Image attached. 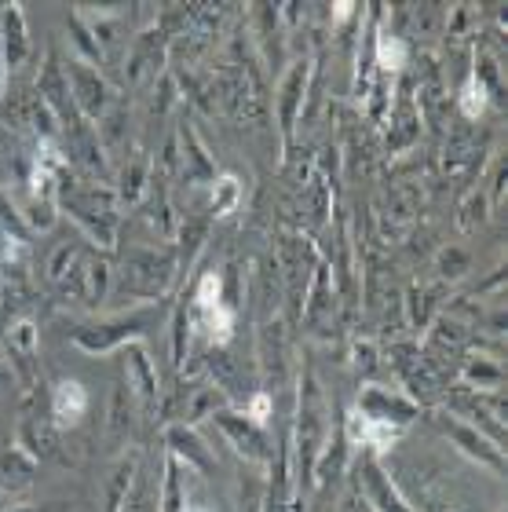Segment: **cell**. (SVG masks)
Masks as SVG:
<instances>
[{
	"label": "cell",
	"mask_w": 508,
	"mask_h": 512,
	"mask_svg": "<svg viewBox=\"0 0 508 512\" xmlns=\"http://www.w3.org/2000/svg\"><path fill=\"white\" fill-rule=\"evenodd\" d=\"M172 271H176V260L169 253H150V249H136V253L128 256L125 264V286L128 293H136V297H161L165 286L172 282Z\"/></svg>",
	"instance_id": "5b68a950"
},
{
	"label": "cell",
	"mask_w": 508,
	"mask_h": 512,
	"mask_svg": "<svg viewBox=\"0 0 508 512\" xmlns=\"http://www.w3.org/2000/svg\"><path fill=\"white\" fill-rule=\"evenodd\" d=\"M242 191H238V180L234 176H216V187H212V216H227L238 205Z\"/></svg>",
	"instance_id": "83f0119b"
},
{
	"label": "cell",
	"mask_w": 508,
	"mask_h": 512,
	"mask_svg": "<svg viewBox=\"0 0 508 512\" xmlns=\"http://www.w3.org/2000/svg\"><path fill=\"white\" fill-rule=\"evenodd\" d=\"M121 512H154V494L147 491V480H143V476H136L128 498L121 502Z\"/></svg>",
	"instance_id": "4dcf8cb0"
},
{
	"label": "cell",
	"mask_w": 508,
	"mask_h": 512,
	"mask_svg": "<svg viewBox=\"0 0 508 512\" xmlns=\"http://www.w3.org/2000/svg\"><path fill=\"white\" fill-rule=\"evenodd\" d=\"M355 476H359V487H362V494H366V509L370 512H413V505L395 491L392 476H388V469L381 465L377 454H366V450H362L359 465H355Z\"/></svg>",
	"instance_id": "8992f818"
},
{
	"label": "cell",
	"mask_w": 508,
	"mask_h": 512,
	"mask_svg": "<svg viewBox=\"0 0 508 512\" xmlns=\"http://www.w3.org/2000/svg\"><path fill=\"white\" fill-rule=\"evenodd\" d=\"M128 363H132L128 370H132L139 399H143L147 406H154V399H158V377H154V366H150L143 344H132V348H128Z\"/></svg>",
	"instance_id": "e0dca14e"
},
{
	"label": "cell",
	"mask_w": 508,
	"mask_h": 512,
	"mask_svg": "<svg viewBox=\"0 0 508 512\" xmlns=\"http://www.w3.org/2000/svg\"><path fill=\"white\" fill-rule=\"evenodd\" d=\"M487 216H490L487 194L476 191V194H468L465 202H461V209H457V227H461V231H476V227L487 224Z\"/></svg>",
	"instance_id": "d4e9b609"
},
{
	"label": "cell",
	"mask_w": 508,
	"mask_h": 512,
	"mask_svg": "<svg viewBox=\"0 0 508 512\" xmlns=\"http://www.w3.org/2000/svg\"><path fill=\"white\" fill-rule=\"evenodd\" d=\"M439 428L454 439V447L461 454H468L472 461L487 465L494 472H505V454H501V443H494L490 436H483L479 428H472L468 421H461L457 414H439Z\"/></svg>",
	"instance_id": "ba28073f"
},
{
	"label": "cell",
	"mask_w": 508,
	"mask_h": 512,
	"mask_svg": "<svg viewBox=\"0 0 508 512\" xmlns=\"http://www.w3.org/2000/svg\"><path fill=\"white\" fill-rule=\"evenodd\" d=\"M8 348L19 359H26L30 363L33 355H37V322L33 319H15L8 330Z\"/></svg>",
	"instance_id": "7402d4cb"
},
{
	"label": "cell",
	"mask_w": 508,
	"mask_h": 512,
	"mask_svg": "<svg viewBox=\"0 0 508 512\" xmlns=\"http://www.w3.org/2000/svg\"><path fill=\"white\" fill-rule=\"evenodd\" d=\"M0 52H4V70H19V66L26 63V59H30V52H33L30 33H26V19H22L19 4H8V8H4Z\"/></svg>",
	"instance_id": "7c38bea8"
},
{
	"label": "cell",
	"mask_w": 508,
	"mask_h": 512,
	"mask_svg": "<svg viewBox=\"0 0 508 512\" xmlns=\"http://www.w3.org/2000/svg\"><path fill=\"white\" fill-rule=\"evenodd\" d=\"M304 88H307V63H297L282 77L278 85V118H282V136L293 139V125H297L300 103H304Z\"/></svg>",
	"instance_id": "5bb4252c"
},
{
	"label": "cell",
	"mask_w": 508,
	"mask_h": 512,
	"mask_svg": "<svg viewBox=\"0 0 508 512\" xmlns=\"http://www.w3.org/2000/svg\"><path fill=\"white\" fill-rule=\"evenodd\" d=\"M106 282H110V264H106L103 256H85V264H81V286H85V293H81V300L92 304V308L103 304Z\"/></svg>",
	"instance_id": "ac0fdd59"
},
{
	"label": "cell",
	"mask_w": 508,
	"mask_h": 512,
	"mask_svg": "<svg viewBox=\"0 0 508 512\" xmlns=\"http://www.w3.org/2000/svg\"><path fill=\"white\" fill-rule=\"evenodd\" d=\"M136 476H139V461L136 458L121 461V465L110 472V480H106V512H121V502L128 498V491H132Z\"/></svg>",
	"instance_id": "d6986e66"
},
{
	"label": "cell",
	"mask_w": 508,
	"mask_h": 512,
	"mask_svg": "<svg viewBox=\"0 0 508 512\" xmlns=\"http://www.w3.org/2000/svg\"><path fill=\"white\" fill-rule=\"evenodd\" d=\"M340 512H370V509H366V505H362L359 498H351V502L344 505V509H340Z\"/></svg>",
	"instance_id": "d6a6232c"
},
{
	"label": "cell",
	"mask_w": 508,
	"mask_h": 512,
	"mask_svg": "<svg viewBox=\"0 0 508 512\" xmlns=\"http://www.w3.org/2000/svg\"><path fill=\"white\" fill-rule=\"evenodd\" d=\"M212 421H216V428L231 439V447L238 450L249 465H271V439H267L264 428L253 425L242 410H227V406H223V410L212 414Z\"/></svg>",
	"instance_id": "277c9868"
},
{
	"label": "cell",
	"mask_w": 508,
	"mask_h": 512,
	"mask_svg": "<svg viewBox=\"0 0 508 512\" xmlns=\"http://www.w3.org/2000/svg\"><path fill=\"white\" fill-rule=\"evenodd\" d=\"M183 512H205V509H183Z\"/></svg>",
	"instance_id": "e575fe53"
},
{
	"label": "cell",
	"mask_w": 508,
	"mask_h": 512,
	"mask_svg": "<svg viewBox=\"0 0 508 512\" xmlns=\"http://www.w3.org/2000/svg\"><path fill=\"white\" fill-rule=\"evenodd\" d=\"M161 512H183V483H180V461L165 458V491H161Z\"/></svg>",
	"instance_id": "4316f807"
},
{
	"label": "cell",
	"mask_w": 508,
	"mask_h": 512,
	"mask_svg": "<svg viewBox=\"0 0 508 512\" xmlns=\"http://www.w3.org/2000/svg\"><path fill=\"white\" fill-rule=\"evenodd\" d=\"M191 399V406L183 410V421L180 425H194V421H202V417H212L216 410H223V403H227V395H223V388H198V392L187 395Z\"/></svg>",
	"instance_id": "44dd1931"
},
{
	"label": "cell",
	"mask_w": 508,
	"mask_h": 512,
	"mask_svg": "<svg viewBox=\"0 0 508 512\" xmlns=\"http://www.w3.org/2000/svg\"><path fill=\"white\" fill-rule=\"evenodd\" d=\"M417 205H421L417 187H399V191H392V202H388V216H392V224L406 227L410 220H417Z\"/></svg>",
	"instance_id": "cb8c5ba5"
},
{
	"label": "cell",
	"mask_w": 508,
	"mask_h": 512,
	"mask_svg": "<svg viewBox=\"0 0 508 512\" xmlns=\"http://www.w3.org/2000/svg\"><path fill=\"white\" fill-rule=\"evenodd\" d=\"M8 512H48L44 505H15V509H8Z\"/></svg>",
	"instance_id": "836d02e7"
},
{
	"label": "cell",
	"mask_w": 508,
	"mask_h": 512,
	"mask_svg": "<svg viewBox=\"0 0 508 512\" xmlns=\"http://www.w3.org/2000/svg\"><path fill=\"white\" fill-rule=\"evenodd\" d=\"M406 59H410V44H406L403 37H388V33L377 37V63H381L388 74L403 70Z\"/></svg>",
	"instance_id": "603a6c76"
},
{
	"label": "cell",
	"mask_w": 508,
	"mask_h": 512,
	"mask_svg": "<svg viewBox=\"0 0 508 512\" xmlns=\"http://www.w3.org/2000/svg\"><path fill=\"white\" fill-rule=\"evenodd\" d=\"M70 81H74V88H70L74 107L81 110V114H88V118H99L106 110V103H110V88H106L103 77H99L92 66L74 59V63H70Z\"/></svg>",
	"instance_id": "30bf717a"
},
{
	"label": "cell",
	"mask_w": 508,
	"mask_h": 512,
	"mask_svg": "<svg viewBox=\"0 0 508 512\" xmlns=\"http://www.w3.org/2000/svg\"><path fill=\"white\" fill-rule=\"evenodd\" d=\"M468 264H472V256L465 253V249H443V256H439V271H443L446 282H454V278H465Z\"/></svg>",
	"instance_id": "f546056e"
},
{
	"label": "cell",
	"mask_w": 508,
	"mask_h": 512,
	"mask_svg": "<svg viewBox=\"0 0 508 512\" xmlns=\"http://www.w3.org/2000/svg\"><path fill=\"white\" fill-rule=\"evenodd\" d=\"M355 410H359L362 417L377 421V425H388V428H399V432H403L413 417H417L421 406L413 403L410 395L388 392V388H381V384H366V388L359 392Z\"/></svg>",
	"instance_id": "52a82bcc"
},
{
	"label": "cell",
	"mask_w": 508,
	"mask_h": 512,
	"mask_svg": "<svg viewBox=\"0 0 508 512\" xmlns=\"http://www.w3.org/2000/svg\"><path fill=\"white\" fill-rule=\"evenodd\" d=\"M191 308L198 315V326L209 333L212 344H227L234 333V308H227L223 300V278L220 271H209V275L198 282L191 297Z\"/></svg>",
	"instance_id": "3957f363"
},
{
	"label": "cell",
	"mask_w": 508,
	"mask_h": 512,
	"mask_svg": "<svg viewBox=\"0 0 508 512\" xmlns=\"http://www.w3.org/2000/svg\"><path fill=\"white\" fill-rule=\"evenodd\" d=\"M165 443H169V454L176 461H183V465H191V469L198 472H212V454L209 447H205V439L194 432L191 425H176L165 432Z\"/></svg>",
	"instance_id": "4fadbf2b"
},
{
	"label": "cell",
	"mask_w": 508,
	"mask_h": 512,
	"mask_svg": "<svg viewBox=\"0 0 508 512\" xmlns=\"http://www.w3.org/2000/svg\"><path fill=\"white\" fill-rule=\"evenodd\" d=\"M66 213L74 216L77 224L85 227L88 235L96 238L99 249H114L117 242V205L110 194L99 187H81L66 198Z\"/></svg>",
	"instance_id": "7a4b0ae2"
},
{
	"label": "cell",
	"mask_w": 508,
	"mask_h": 512,
	"mask_svg": "<svg viewBox=\"0 0 508 512\" xmlns=\"http://www.w3.org/2000/svg\"><path fill=\"white\" fill-rule=\"evenodd\" d=\"M461 377H465V384L472 392H498L501 384H505V370H501L498 359H483V355L468 359Z\"/></svg>",
	"instance_id": "2e32d148"
},
{
	"label": "cell",
	"mask_w": 508,
	"mask_h": 512,
	"mask_svg": "<svg viewBox=\"0 0 508 512\" xmlns=\"http://www.w3.org/2000/svg\"><path fill=\"white\" fill-rule=\"evenodd\" d=\"M132 388L117 384L114 399H110V447H121L128 439V428H132Z\"/></svg>",
	"instance_id": "ffe728a7"
},
{
	"label": "cell",
	"mask_w": 508,
	"mask_h": 512,
	"mask_svg": "<svg viewBox=\"0 0 508 512\" xmlns=\"http://www.w3.org/2000/svg\"><path fill=\"white\" fill-rule=\"evenodd\" d=\"M139 333H143V319L132 315V319H114V322L85 326V330L74 333V344L77 348H85V352H92V355H103V352L121 348V344L139 341Z\"/></svg>",
	"instance_id": "9c48e42d"
},
{
	"label": "cell",
	"mask_w": 508,
	"mask_h": 512,
	"mask_svg": "<svg viewBox=\"0 0 508 512\" xmlns=\"http://www.w3.org/2000/svg\"><path fill=\"white\" fill-rule=\"evenodd\" d=\"M487 103H490L487 85H483L479 77H468L465 85H461V114L476 121V118H483V114H487Z\"/></svg>",
	"instance_id": "484cf974"
},
{
	"label": "cell",
	"mask_w": 508,
	"mask_h": 512,
	"mask_svg": "<svg viewBox=\"0 0 508 512\" xmlns=\"http://www.w3.org/2000/svg\"><path fill=\"white\" fill-rule=\"evenodd\" d=\"M0 472H4L8 487L22 491V487H30L33 472H37V458H33L30 450H22V447H4V450H0Z\"/></svg>",
	"instance_id": "9a60e30c"
},
{
	"label": "cell",
	"mask_w": 508,
	"mask_h": 512,
	"mask_svg": "<svg viewBox=\"0 0 508 512\" xmlns=\"http://www.w3.org/2000/svg\"><path fill=\"white\" fill-rule=\"evenodd\" d=\"M435 293L432 289H424V286H417V289H410V326H417V330H424L428 322L435 319Z\"/></svg>",
	"instance_id": "f1b7e54d"
},
{
	"label": "cell",
	"mask_w": 508,
	"mask_h": 512,
	"mask_svg": "<svg viewBox=\"0 0 508 512\" xmlns=\"http://www.w3.org/2000/svg\"><path fill=\"white\" fill-rule=\"evenodd\" d=\"M242 414L249 417V421H253V425H260L264 428L267 421H271V395H253V399H249V403L242 406Z\"/></svg>",
	"instance_id": "1f68e13d"
},
{
	"label": "cell",
	"mask_w": 508,
	"mask_h": 512,
	"mask_svg": "<svg viewBox=\"0 0 508 512\" xmlns=\"http://www.w3.org/2000/svg\"><path fill=\"white\" fill-rule=\"evenodd\" d=\"M329 428H333V414H329L326 392L311 370H304L300 381V399H297V458H300V483L307 491H315V465L318 454L326 447Z\"/></svg>",
	"instance_id": "6da1fadb"
},
{
	"label": "cell",
	"mask_w": 508,
	"mask_h": 512,
	"mask_svg": "<svg viewBox=\"0 0 508 512\" xmlns=\"http://www.w3.org/2000/svg\"><path fill=\"white\" fill-rule=\"evenodd\" d=\"M88 406H92V399H88V388L77 377H66V381H59L52 388V421L55 428H77L81 421H85Z\"/></svg>",
	"instance_id": "8fae6325"
}]
</instances>
